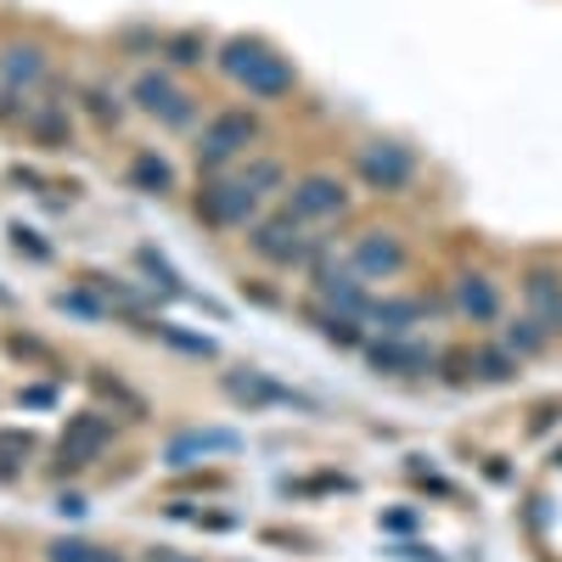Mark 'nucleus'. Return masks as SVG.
I'll return each mask as SVG.
<instances>
[{"label": "nucleus", "mask_w": 562, "mask_h": 562, "mask_svg": "<svg viewBox=\"0 0 562 562\" xmlns=\"http://www.w3.org/2000/svg\"><path fill=\"white\" fill-rule=\"evenodd\" d=\"M355 209V192H349V180L333 175V169H310L288 186V214H299L304 225H333Z\"/></svg>", "instance_id": "7"}, {"label": "nucleus", "mask_w": 562, "mask_h": 562, "mask_svg": "<svg viewBox=\"0 0 562 562\" xmlns=\"http://www.w3.org/2000/svg\"><path fill=\"white\" fill-rule=\"evenodd\" d=\"M428 321V299H371L366 310V333L371 338H416V326Z\"/></svg>", "instance_id": "17"}, {"label": "nucleus", "mask_w": 562, "mask_h": 562, "mask_svg": "<svg viewBox=\"0 0 562 562\" xmlns=\"http://www.w3.org/2000/svg\"><path fill=\"white\" fill-rule=\"evenodd\" d=\"M90 562H124V551H113V546H97V551H90Z\"/></svg>", "instance_id": "46"}, {"label": "nucleus", "mask_w": 562, "mask_h": 562, "mask_svg": "<svg viewBox=\"0 0 562 562\" xmlns=\"http://www.w3.org/2000/svg\"><path fill=\"white\" fill-rule=\"evenodd\" d=\"M378 529L394 535V540H411L422 529V512L416 506H389V512H378Z\"/></svg>", "instance_id": "34"}, {"label": "nucleus", "mask_w": 562, "mask_h": 562, "mask_svg": "<svg viewBox=\"0 0 562 562\" xmlns=\"http://www.w3.org/2000/svg\"><path fill=\"white\" fill-rule=\"evenodd\" d=\"M140 562H203V557H186V551H175V546H153Z\"/></svg>", "instance_id": "41"}, {"label": "nucleus", "mask_w": 562, "mask_h": 562, "mask_svg": "<svg viewBox=\"0 0 562 562\" xmlns=\"http://www.w3.org/2000/svg\"><path fill=\"white\" fill-rule=\"evenodd\" d=\"M450 310L467 321V326H501L506 321V293L490 270H461L450 281Z\"/></svg>", "instance_id": "14"}, {"label": "nucleus", "mask_w": 562, "mask_h": 562, "mask_svg": "<svg viewBox=\"0 0 562 562\" xmlns=\"http://www.w3.org/2000/svg\"><path fill=\"white\" fill-rule=\"evenodd\" d=\"M158 57H164V68H175V74L203 68V63H214V40H209L203 29H164Z\"/></svg>", "instance_id": "20"}, {"label": "nucleus", "mask_w": 562, "mask_h": 562, "mask_svg": "<svg viewBox=\"0 0 562 562\" xmlns=\"http://www.w3.org/2000/svg\"><path fill=\"white\" fill-rule=\"evenodd\" d=\"M389 557H400V562H445V557H439L434 546H422V540H400V546H394Z\"/></svg>", "instance_id": "39"}, {"label": "nucleus", "mask_w": 562, "mask_h": 562, "mask_svg": "<svg viewBox=\"0 0 562 562\" xmlns=\"http://www.w3.org/2000/svg\"><path fill=\"white\" fill-rule=\"evenodd\" d=\"M7 355H12V360H23V366H40V371H52V378H63V355H57L52 344L29 338V333H7Z\"/></svg>", "instance_id": "27"}, {"label": "nucleus", "mask_w": 562, "mask_h": 562, "mask_svg": "<svg viewBox=\"0 0 562 562\" xmlns=\"http://www.w3.org/2000/svg\"><path fill=\"white\" fill-rule=\"evenodd\" d=\"M0 456L29 461V456H34V434H29V428H0Z\"/></svg>", "instance_id": "38"}, {"label": "nucleus", "mask_w": 562, "mask_h": 562, "mask_svg": "<svg viewBox=\"0 0 562 562\" xmlns=\"http://www.w3.org/2000/svg\"><path fill=\"white\" fill-rule=\"evenodd\" d=\"M0 310H12V293L7 288H0Z\"/></svg>", "instance_id": "48"}, {"label": "nucleus", "mask_w": 562, "mask_h": 562, "mask_svg": "<svg viewBox=\"0 0 562 562\" xmlns=\"http://www.w3.org/2000/svg\"><path fill=\"white\" fill-rule=\"evenodd\" d=\"M214 68L237 85L248 102H259V108H276V102L299 97L293 57H281L265 34H231V40H220L214 45Z\"/></svg>", "instance_id": "1"}, {"label": "nucleus", "mask_w": 562, "mask_h": 562, "mask_svg": "<svg viewBox=\"0 0 562 562\" xmlns=\"http://www.w3.org/2000/svg\"><path fill=\"white\" fill-rule=\"evenodd\" d=\"M12 180H18V186H29L34 198H52V192H63V186H57L52 175H40V169H29V164H12Z\"/></svg>", "instance_id": "37"}, {"label": "nucleus", "mask_w": 562, "mask_h": 562, "mask_svg": "<svg viewBox=\"0 0 562 562\" xmlns=\"http://www.w3.org/2000/svg\"><path fill=\"white\" fill-rule=\"evenodd\" d=\"M140 333H153L158 344H169V349H180V355H192V360H220V344H214V338L186 333V326H175V321H140Z\"/></svg>", "instance_id": "26"}, {"label": "nucleus", "mask_w": 562, "mask_h": 562, "mask_svg": "<svg viewBox=\"0 0 562 562\" xmlns=\"http://www.w3.org/2000/svg\"><path fill=\"white\" fill-rule=\"evenodd\" d=\"M411 243L400 237V231L394 225H371V231H360V237L349 243V270L366 281V288H371V281H400L405 270H411Z\"/></svg>", "instance_id": "8"}, {"label": "nucleus", "mask_w": 562, "mask_h": 562, "mask_svg": "<svg viewBox=\"0 0 562 562\" xmlns=\"http://www.w3.org/2000/svg\"><path fill=\"white\" fill-rule=\"evenodd\" d=\"M501 344H506L512 355H518V360L529 366V360L551 355V344H557V338H551L546 326H540V321H535V315L524 310V315H506V321H501Z\"/></svg>", "instance_id": "23"}, {"label": "nucleus", "mask_w": 562, "mask_h": 562, "mask_svg": "<svg viewBox=\"0 0 562 562\" xmlns=\"http://www.w3.org/2000/svg\"><path fill=\"white\" fill-rule=\"evenodd\" d=\"M23 130L40 140L45 153L74 147V124H68V108H63V102H29V108H23Z\"/></svg>", "instance_id": "21"}, {"label": "nucleus", "mask_w": 562, "mask_h": 562, "mask_svg": "<svg viewBox=\"0 0 562 562\" xmlns=\"http://www.w3.org/2000/svg\"><path fill=\"white\" fill-rule=\"evenodd\" d=\"M220 394L231 405H243V411H315L310 394L288 389V383H276L270 371H254V366H231L220 371Z\"/></svg>", "instance_id": "9"}, {"label": "nucleus", "mask_w": 562, "mask_h": 562, "mask_svg": "<svg viewBox=\"0 0 562 562\" xmlns=\"http://www.w3.org/2000/svg\"><path fill=\"white\" fill-rule=\"evenodd\" d=\"M265 140V119L259 108H220L198 124V169L203 175H231L243 158H254V147Z\"/></svg>", "instance_id": "2"}, {"label": "nucleus", "mask_w": 562, "mask_h": 562, "mask_svg": "<svg viewBox=\"0 0 562 562\" xmlns=\"http://www.w3.org/2000/svg\"><path fill=\"white\" fill-rule=\"evenodd\" d=\"M18 400H23L29 411H52V405H57V389H52V383H34V389H23Z\"/></svg>", "instance_id": "40"}, {"label": "nucleus", "mask_w": 562, "mask_h": 562, "mask_svg": "<svg viewBox=\"0 0 562 562\" xmlns=\"http://www.w3.org/2000/svg\"><path fill=\"white\" fill-rule=\"evenodd\" d=\"M518 378H524V360L512 355L501 338L473 344V383H479V389H512Z\"/></svg>", "instance_id": "19"}, {"label": "nucleus", "mask_w": 562, "mask_h": 562, "mask_svg": "<svg viewBox=\"0 0 562 562\" xmlns=\"http://www.w3.org/2000/svg\"><path fill=\"white\" fill-rule=\"evenodd\" d=\"M0 85L12 97H34V90L52 85V52L40 40H7L0 45Z\"/></svg>", "instance_id": "15"}, {"label": "nucleus", "mask_w": 562, "mask_h": 562, "mask_svg": "<svg viewBox=\"0 0 562 562\" xmlns=\"http://www.w3.org/2000/svg\"><path fill=\"white\" fill-rule=\"evenodd\" d=\"M192 214H198L209 231H248V225L265 214V203L248 192L237 175H203L198 198H192Z\"/></svg>", "instance_id": "6"}, {"label": "nucleus", "mask_w": 562, "mask_h": 562, "mask_svg": "<svg viewBox=\"0 0 562 562\" xmlns=\"http://www.w3.org/2000/svg\"><path fill=\"white\" fill-rule=\"evenodd\" d=\"M130 108L158 119L164 130H198L203 124V102L175 79V68H140L130 79Z\"/></svg>", "instance_id": "5"}, {"label": "nucleus", "mask_w": 562, "mask_h": 562, "mask_svg": "<svg viewBox=\"0 0 562 562\" xmlns=\"http://www.w3.org/2000/svg\"><path fill=\"white\" fill-rule=\"evenodd\" d=\"M551 473H562V445H551Z\"/></svg>", "instance_id": "47"}, {"label": "nucleus", "mask_w": 562, "mask_h": 562, "mask_svg": "<svg viewBox=\"0 0 562 562\" xmlns=\"http://www.w3.org/2000/svg\"><path fill=\"white\" fill-rule=\"evenodd\" d=\"M68 321H85V326H102L113 310H108V299L97 293V288H90V281H74V288H63L57 299H52Z\"/></svg>", "instance_id": "25"}, {"label": "nucleus", "mask_w": 562, "mask_h": 562, "mask_svg": "<svg viewBox=\"0 0 562 562\" xmlns=\"http://www.w3.org/2000/svg\"><path fill=\"white\" fill-rule=\"evenodd\" d=\"M198 529H214V535H225V529H237V518H225V512H203V518H198Z\"/></svg>", "instance_id": "43"}, {"label": "nucleus", "mask_w": 562, "mask_h": 562, "mask_svg": "<svg viewBox=\"0 0 562 562\" xmlns=\"http://www.w3.org/2000/svg\"><path fill=\"white\" fill-rule=\"evenodd\" d=\"M518 293H524V310L546 326V333L562 338V265L557 259H529L518 270Z\"/></svg>", "instance_id": "13"}, {"label": "nucleus", "mask_w": 562, "mask_h": 562, "mask_svg": "<svg viewBox=\"0 0 562 562\" xmlns=\"http://www.w3.org/2000/svg\"><path fill=\"white\" fill-rule=\"evenodd\" d=\"M355 180L366 186L371 198H411V186L422 180V158L394 135H378V140H360L355 158H349Z\"/></svg>", "instance_id": "4"}, {"label": "nucleus", "mask_w": 562, "mask_h": 562, "mask_svg": "<svg viewBox=\"0 0 562 562\" xmlns=\"http://www.w3.org/2000/svg\"><path fill=\"white\" fill-rule=\"evenodd\" d=\"M484 479H490V484H512V467H506V456H490V461H484Z\"/></svg>", "instance_id": "42"}, {"label": "nucleus", "mask_w": 562, "mask_h": 562, "mask_svg": "<svg viewBox=\"0 0 562 562\" xmlns=\"http://www.w3.org/2000/svg\"><path fill=\"white\" fill-rule=\"evenodd\" d=\"M135 265H140V270H147V276L158 281V288H164L169 299H192V293H186V281L175 276V265H169V259H164L158 248H135Z\"/></svg>", "instance_id": "30"}, {"label": "nucleus", "mask_w": 562, "mask_h": 562, "mask_svg": "<svg viewBox=\"0 0 562 562\" xmlns=\"http://www.w3.org/2000/svg\"><path fill=\"white\" fill-rule=\"evenodd\" d=\"M434 378H439L445 389H473V349H439Z\"/></svg>", "instance_id": "31"}, {"label": "nucleus", "mask_w": 562, "mask_h": 562, "mask_svg": "<svg viewBox=\"0 0 562 562\" xmlns=\"http://www.w3.org/2000/svg\"><path fill=\"white\" fill-rule=\"evenodd\" d=\"M113 445V416L108 411H79L68 416V428L57 439V473H85V467H97Z\"/></svg>", "instance_id": "10"}, {"label": "nucleus", "mask_w": 562, "mask_h": 562, "mask_svg": "<svg viewBox=\"0 0 562 562\" xmlns=\"http://www.w3.org/2000/svg\"><path fill=\"white\" fill-rule=\"evenodd\" d=\"M57 512L63 518H85V495H57Z\"/></svg>", "instance_id": "44"}, {"label": "nucleus", "mask_w": 562, "mask_h": 562, "mask_svg": "<svg viewBox=\"0 0 562 562\" xmlns=\"http://www.w3.org/2000/svg\"><path fill=\"white\" fill-rule=\"evenodd\" d=\"M90 551H97V540H79V535L45 540V562H90Z\"/></svg>", "instance_id": "35"}, {"label": "nucleus", "mask_w": 562, "mask_h": 562, "mask_svg": "<svg viewBox=\"0 0 562 562\" xmlns=\"http://www.w3.org/2000/svg\"><path fill=\"white\" fill-rule=\"evenodd\" d=\"M310 299L321 310H338V315H355V321H366V310H371V288L349 270V259H333V254L310 270Z\"/></svg>", "instance_id": "11"}, {"label": "nucleus", "mask_w": 562, "mask_h": 562, "mask_svg": "<svg viewBox=\"0 0 562 562\" xmlns=\"http://www.w3.org/2000/svg\"><path fill=\"white\" fill-rule=\"evenodd\" d=\"M366 366L378 371V378H434L439 366V349L422 344V338H366Z\"/></svg>", "instance_id": "12"}, {"label": "nucleus", "mask_w": 562, "mask_h": 562, "mask_svg": "<svg viewBox=\"0 0 562 562\" xmlns=\"http://www.w3.org/2000/svg\"><path fill=\"white\" fill-rule=\"evenodd\" d=\"M557 428H562V400H540V405L529 411V428H524V434H529V439H551Z\"/></svg>", "instance_id": "36"}, {"label": "nucleus", "mask_w": 562, "mask_h": 562, "mask_svg": "<svg viewBox=\"0 0 562 562\" xmlns=\"http://www.w3.org/2000/svg\"><path fill=\"white\" fill-rule=\"evenodd\" d=\"M248 248L254 259H265L270 270H315L326 254H333V243L326 237H310V225L288 209H276V214H259L248 225Z\"/></svg>", "instance_id": "3"}, {"label": "nucleus", "mask_w": 562, "mask_h": 562, "mask_svg": "<svg viewBox=\"0 0 562 562\" xmlns=\"http://www.w3.org/2000/svg\"><path fill=\"white\" fill-rule=\"evenodd\" d=\"M12 479H23V461L18 456H0V484H12Z\"/></svg>", "instance_id": "45"}, {"label": "nucleus", "mask_w": 562, "mask_h": 562, "mask_svg": "<svg viewBox=\"0 0 562 562\" xmlns=\"http://www.w3.org/2000/svg\"><path fill=\"white\" fill-rule=\"evenodd\" d=\"M90 389H97L102 400H113L130 422H147V400H140L130 383H119V378H108V371H90Z\"/></svg>", "instance_id": "28"}, {"label": "nucleus", "mask_w": 562, "mask_h": 562, "mask_svg": "<svg viewBox=\"0 0 562 562\" xmlns=\"http://www.w3.org/2000/svg\"><path fill=\"white\" fill-rule=\"evenodd\" d=\"M237 450H243V434H231V428H186L164 445V461L175 467V473H186V467H198V461L237 456Z\"/></svg>", "instance_id": "16"}, {"label": "nucleus", "mask_w": 562, "mask_h": 562, "mask_svg": "<svg viewBox=\"0 0 562 562\" xmlns=\"http://www.w3.org/2000/svg\"><path fill=\"white\" fill-rule=\"evenodd\" d=\"M124 180H130V192H140V198H175L180 192L175 164L158 147H135L130 164H124Z\"/></svg>", "instance_id": "18"}, {"label": "nucleus", "mask_w": 562, "mask_h": 562, "mask_svg": "<svg viewBox=\"0 0 562 562\" xmlns=\"http://www.w3.org/2000/svg\"><path fill=\"white\" fill-rule=\"evenodd\" d=\"M7 237H12V254H18V259H29V265H52V243H45L34 225L18 220V225H7Z\"/></svg>", "instance_id": "33"}, {"label": "nucleus", "mask_w": 562, "mask_h": 562, "mask_svg": "<svg viewBox=\"0 0 562 562\" xmlns=\"http://www.w3.org/2000/svg\"><path fill=\"white\" fill-rule=\"evenodd\" d=\"M237 180L265 203V198H281V192H288V186H293V169L281 164V158H270V153H254V158L237 164Z\"/></svg>", "instance_id": "22"}, {"label": "nucleus", "mask_w": 562, "mask_h": 562, "mask_svg": "<svg viewBox=\"0 0 562 562\" xmlns=\"http://www.w3.org/2000/svg\"><path fill=\"white\" fill-rule=\"evenodd\" d=\"M79 97H85V113L97 119L102 130H119V124H124V97H119V90H108V85H85Z\"/></svg>", "instance_id": "29"}, {"label": "nucleus", "mask_w": 562, "mask_h": 562, "mask_svg": "<svg viewBox=\"0 0 562 562\" xmlns=\"http://www.w3.org/2000/svg\"><path fill=\"white\" fill-rule=\"evenodd\" d=\"M281 495H355V479L315 473V479H281Z\"/></svg>", "instance_id": "32"}, {"label": "nucleus", "mask_w": 562, "mask_h": 562, "mask_svg": "<svg viewBox=\"0 0 562 562\" xmlns=\"http://www.w3.org/2000/svg\"><path fill=\"white\" fill-rule=\"evenodd\" d=\"M304 315H310V326H315V333L326 338V344H333V349H366V321H355V315H338V310H321L315 299L304 304Z\"/></svg>", "instance_id": "24"}]
</instances>
